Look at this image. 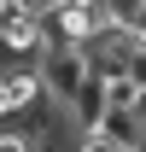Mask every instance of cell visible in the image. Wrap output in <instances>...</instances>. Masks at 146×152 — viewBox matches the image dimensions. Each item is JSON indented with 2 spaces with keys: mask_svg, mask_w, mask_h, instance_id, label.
<instances>
[{
  "mask_svg": "<svg viewBox=\"0 0 146 152\" xmlns=\"http://www.w3.org/2000/svg\"><path fill=\"white\" fill-rule=\"evenodd\" d=\"M47 134L41 129H0V152H41Z\"/></svg>",
  "mask_w": 146,
  "mask_h": 152,
  "instance_id": "5",
  "label": "cell"
},
{
  "mask_svg": "<svg viewBox=\"0 0 146 152\" xmlns=\"http://www.w3.org/2000/svg\"><path fill=\"white\" fill-rule=\"evenodd\" d=\"M105 18H111V29L146 41V0H105Z\"/></svg>",
  "mask_w": 146,
  "mask_h": 152,
  "instance_id": "3",
  "label": "cell"
},
{
  "mask_svg": "<svg viewBox=\"0 0 146 152\" xmlns=\"http://www.w3.org/2000/svg\"><path fill=\"white\" fill-rule=\"evenodd\" d=\"M0 6H12V0H0Z\"/></svg>",
  "mask_w": 146,
  "mask_h": 152,
  "instance_id": "7",
  "label": "cell"
},
{
  "mask_svg": "<svg viewBox=\"0 0 146 152\" xmlns=\"http://www.w3.org/2000/svg\"><path fill=\"white\" fill-rule=\"evenodd\" d=\"M70 152H123V146H117L105 129H88V134H76V140H70Z\"/></svg>",
  "mask_w": 146,
  "mask_h": 152,
  "instance_id": "6",
  "label": "cell"
},
{
  "mask_svg": "<svg viewBox=\"0 0 146 152\" xmlns=\"http://www.w3.org/2000/svg\"><path fill=\"white\" fill-rule=\"evenodd\" d=\"M41 99H47V82H41L35 64L0 70V123H6V117H29V111H41Z\"/></svg>",
  "mask_w": 146,
  "mask_h": 152,
  "instance_id": "2",
  "label": "cell"
},
{
  "mask_svg": "<svg viewBox=\"0 0 146 152\" xmlns=\"http://www.w3.org/2000/svg\"><path fill=\"white\" fill-rule=\"evenodd\" d=\"M35 70H41V82H47V105L70 111L76 94L93 82V58H88V47H47V53L35 58Z\"/></svg>",
  "mask_w": 146,
  "mask_h": 152,
  "instance_id": "1",
  "label": "cell"
},
{
  "mask_svg": "<svg viewBox=\"0 0 146 152\" xmlns=\"http://www.w3.org/2000/svg\"><path fill=\"white\" fill-rule=\"evenodd\" d=\"M105 105H111V111H134V105H140V82H134L128 70L105 76Z\"/></svg>",
  "mask_w": 146,
  "mask_h": 152,
  "instance_id": "4",
  "label": "cell"
}]
</instances>
